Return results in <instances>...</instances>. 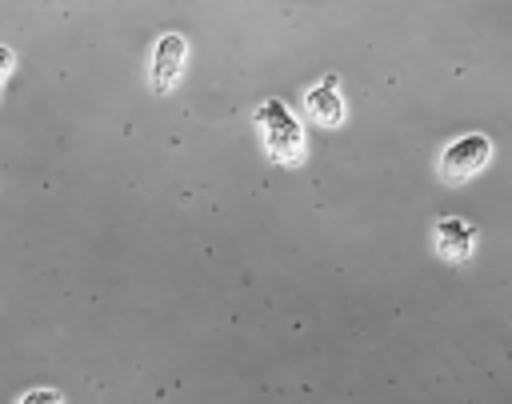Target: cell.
Returning <instances> with one entry per match:
<instances>
[{"mask_svg": "<svg viewBox=\"0 0 512 404\" xmlns=\"http://www.w3.org/2000/svg\"><path fill=\"white\" fill-rule=\"evenodd\" d=\"M432 244L444 260H468L476 248V224L464 216H440L432 228Z\"/></svg>", "mask_w": 512, "mask_h": 404, "instance_id": "4", "label": "cell"}, {"mask_svg": "<svg viewBox=\"0 0 512 404\" xmlns=\"http://www.w3.org/2000/svg\"><path fill=\"white\" fill-rule=\"evenodd\" d=\"M256 124H260V136H264V148L280 160V164H300L304 152H308V140H304V124L292 116V108L284 100H260L256 104Z\"/></svg>", "mask_w": 512, "mask_h": 404, "instance_id": "1", "label": "cell"}, {"mask_svg": "<svg viewBox=\"0 0 512 404\" xmlns=\"http://www.w3.org/2000/svg\"><path fill=\"white\" fill-rule=\"evenodd\" d=\"M488 160H492V140H488L484 132H464V136H456V140L440 152V180H444V184L472 180Z\"/></svg>", "mask_w": 512, "mask_h": 404, "instance_id": "2", "label": "cell"}, {"mask_svg": "<svg viewBox=\"0 0 512 404\" xmlns=\"http://www.w3.org/2000/svg\"><path fill=\"white\" fill-rule=\"evenodd\" d=\"M16 404H64V396L56 388H28Z\"/></svg>", "mask_w": 512, "mask_h": 404, "instance_id": "6", "label": "cell"}, {"mask_svg": "<svg viewBox=\"0 0 512 404\" xmlns=\"http://www.w3.org/2000/svg\"><path fill=\"white\" fill-rule=\"evenodd\" d=\"M304 108H308V116H316L320 124H340V120H344L340 80H336V76H324L320 84H312V88L304 92Z\"/></svg>", "mask_w": 512, "mask_h": 404, "instance_id": "5", "label": "cell"}, {"mask_svg": "<svg viewBox=\"0 0 512 404\" xmlns=\"http://www.w3.org/2000/svg\"><path fill=\"white\" fill-rule=\"evenodd\" d=\"M12 60H16V56H12V48H8V44H0V80L12 72Z\"/></svg>", "mask_w": 512, "mask_h": 404, "instance_id": "7", "label": "cell"}, {"mask_svg": "<svg viewBox=\"0 0 512 404\" xmlns=\"http://www.w3.org/2000/svg\"><path fill=\"white\" fill-rule=\"evenodd\" d=\"M184 56H188V40H184L180 32L156 36V44H152V64H148V84H152L156 92H168V88L180 80V72H184Z\"/></svg>", "mask_w": 512, "mask_h": 404, "instance_id": "3", "label": "cell"}]
</instances>
